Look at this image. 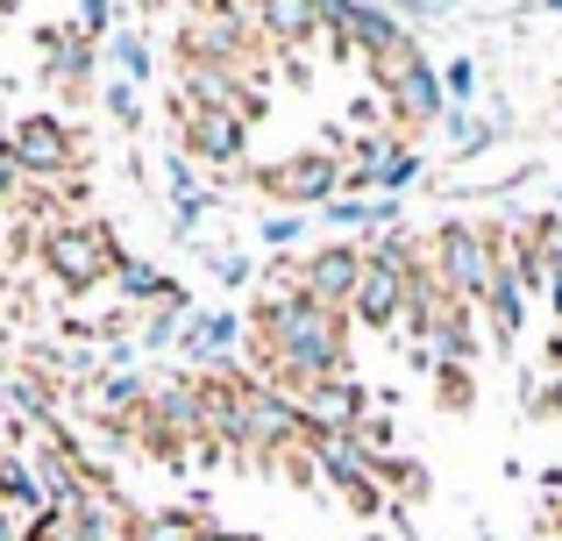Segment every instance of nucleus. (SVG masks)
<instances>
[{
	"label": "nucleus",
	"mask_w": 562,
	"mask_h": 541,
	"mask_svg": "<svg viewBox=\"0 0 562 541\" xmlns=\"http://www.w3.org/2000/svg\"><path fill=\"white\" fill-rule=\"evenodd\" d=\"M122 243H114V228L108 222H65V214H57L50 228H43L36 236V264L57 278V285L65 292H93V285H114V271H122Z\"/></svg>",
	"instance_id": "f257e3e1"
},
{
	"label": "nucleus",
	"mask_w": 562,
	"mask_h": 541,
	"mask_svg": "<svg viewBox=\"0 0 562 541\" xmlns=\"http://www.w3.org/2000/svg\"><path fill=\"white\" fill-rule=\"evenodd\" d=\"M243 185H257V193L278 200L285 214H314V207L328 214L349 185V157H335L328 143H321V150H292V157H278V165L243 171Z\"/></svg>",
	"instance_id": "f03ea898"
},
{
	"label": "nucleus",
	"mask_w": 562,
	"mask_h": 541,
	"mask_svg": "<svg viewBox=\"0 0 562 541\" xmlns=\"http://www.w3.org/2000/svg\"><path fill=\"white\" fill-rule=\"evenodd\" d=\"M427 257H435V271H441V285H449V300L484 306V292H492V278H498L492 222H441L435 236H427Z\"/></svg>",
	"instance_id": "7ed1b4c3"
},
{
	"label": "nucleus",
	"mask_w": 562,
	"mask_h": 541,
	"mask_svg": "<svg viewBox=\"0 0 562 541\" xmlns=\"http://www.w3.org/2000/svg\"><path fill=\"white\" fill-rule=\"evenodd\" d=\"M0 143H8V157L22 165V179H36V185H57V179H79L86 171V136L65 114H22Z\"/></svg>",
	"instance_id": "20e7f679"
},
{
	"label": "nucleus",
	"mask_w": 562,
	"mask_h": 541,
	"mask_svg": "<svg viewBox=\"0 0 562 541\" xmlns=\"http://www.w3.org/2000/svg\"><path fill=\"white\" fill-rule=\"evenodd\" d=\"M420 185V150H413L398 128H371V136L349 150V185L342 193H384V200H398V193H413Z\"/></svg>",
	"instance_id": "39448f33"
},
{
	"label": "nucleus",
	"mask_w": 562,
	"mask_h": 541,
	"mask_svg": "<svg viewBox=\"0 0 562 541\" xmlns=\"http://www.w3.org/2000/svg\"><path fill=\"white\" fill-rule=\"evenodd\" d=\"M171 114H179V150L186 157H200V165H214V171H243V157H249V122L243 114L186 108L179 93H171Z\"/></svg>",
	"instance_id": "423d86ee"
},
{
	"label": "nucleus",
	"mask_w": 562,
	"mask_h": 541,
	"mask_svg": "<svg viewBox=\"0 0 562 541\" xmlns=\"http://www.w3.org/2000/svg\"><path fill=\"white\" fill-rule=\"evenodd\" d=\"M171 43H179V65H257L263 57L249 14H186Z\"/></svg>",
	"instance_id": "0eeeda50"
},
{
	"label": "nucleus",
	"mask_w": 562,
	"mask_h": 541,
	"mask_svg": "<svg viewBox=\"0 0 562 541\" xmlns=\"http://www.w3.org/2000/svg\"><path fill=\"white\" fill-rule=\"evenodd\" d=\"M406 306H413L406 271H392L384 257L363 250V278H357V300H349V320L371 328V335H398V328H406Z\"/></svg>",
	"instance_id": "6e6552de"
},
{
	"label": "nucleus",
	"mask_w": 562,
	"mask_h": 541,
	"mask_svg": "<svg viewBox=\"0 0 562 541\" xmlns=\"http://www.w3.org/2000/svg\"><path fill=\"white\" fill-rule=\"evenodd\" d=\"M384 108H392L398 136H420V128L449 122V86H441V65H427V57H413V65L398 71L392 86H384Z\"/></svg>",
	"instance_id": "1a4fd4ad"
},
{
	"label": "nucleus",
	"mask_w": 562,
	"mask_h": 541,
	"mask_svg": "<svg viewBox=\"0 0 562 541\" xmlns=\"http://www.w3.org/2000/svg\"><path fill=\"white\" fill-rule=\"evenodd\" d=\"M357 278H363V250L357 243H321V250L300 257V285L314 306H328V314H349V300H357Z\"/></svg>",
	"instance_id": "9d476101"
},
{
	"label": "nucleus",
	"mask_w": 562,
	"mask_h": 541,
	"mask_svg": "<svg viewBox=\"0 0 562 541\" xmlns=\"http://www.w3.org/2000/svg\"><path fill=\"white\" fill-rule=\"evenodd\" d=\"M249 29H257V43L271 57H300L306 43L328 36L321 14H314V0H249Z\"/></svg>",
	"instance_id": "9b49d317"
},
{
	"label": "nucleus",
	"mask_w": 562,
	"mask_h": 541,
	"mask_svg": "<svg viewBox=\"0 0 562 541\" xmlns=\"http://www.w3.org/2000/svg\"><path fill=\"white\" fill-rule=\"evenodd\" d=\"M249 342V320L243 314H228V306H206V314H186V335H179V349L200 371H235V349Z\"/></svg>",
	"instance_id": "f8f14e48"
},
{
	"label": "nucleus",
	"mask_w": 562,
	"mask_h": 541,
	"mask_svg": "<svg viewBox=\"0 0 562 541\" xmlns=\"http://www.w3.org/2000/svg\"><path fill=\"white\" fill-rule=\"evenodd\" d=\"M43 57H50V86L79 108L86 93H93V36L86 29H43Z\"/></svg>",
	"instance_id": "ddd939ff"
},
{
	"label": "nucleus",
	"mask_w": 562,
	"mask_h": 541,
	"mask_svg": "<svg viewBox=\"0 0 562 541\" xmlns=\"http://www.w3.org/2000/svg\"><path fill=\"white\" fill-rule=\"evenodd\" d=\"M128 528H136V514L122 506V492H114V485H86V499L65 514V534L71 541H128Z\"/></svg>",
	"instance_id": "4468645a"
},
{
	"label": "nucleus",
	"mask_w": 562,
	"mask_h": 541,
	"mask_svg": "<svg viewBox=\"0 0 562 541\" xmlns=\"http://www.w3.org/2000/svg\"><path fill=\"white\" fill-rule=\"evenodd\" d=\"M114 292H122L128 306H192L179 278L157 271V264H143V257H122V271H114Z\"/></svg>",
	"instance_id": "2eb2a0df"
},
{
	"label": "nucleus",
	"mask_w": 562,
	"mask_h": 541,
	"mask_svg": "<svg viewBox=\"0 0 562 541\" xmlns=\"http://www.w3.org/2000/svg\"><path fill=\"white\" fill-rule=\"evenodd\" d=\"M441 128H449V157H456V165H470V157H484V150H492L498 136H506L498 122H484V114H470V108H449V122H441Z\"/></svg>",
	"instance_id": "dca6fc26"
},
{
	"label": "nucleus",
	"mask_w": 562,
	"mask_h": 541,
	"mask_svg": "<svg viewBox=\"0 0 562 541\" xmlns=\"http://www.w3.org/2000/svg\"><path fill=\"white\" fill-rule=\"evenodd\" d=\"M200 528H206V514H192V506H165V514H136L128 541H192Z\"/></svg>",
	"instance_id": "f3484780"
},
{
	"label": "nucleus",
	"mask_w": 562,
	"mask_h": 541,
	"mask_svg": "<svg viewBox=\"0 0 562 541\" xmlns=\"http://www.w3.org/2000/svg\"><path fill=\"white\" fill-rule=\"evenodd\" d=\"M371 477L392 492V499H427V471L413 457H392V449H384V457H371Z\"/></svg>",
	"instance_id": "a211bd4d"
},
{
	"label": "nucleus",
	"mask_w": 562,
	"mask_h": 541,
	"mask_svg": "<svg viewBox=\"0 0 562 541\" xmlns=\"http://www.w3.org/2000/svg\"><path fill=\"white\" fill-rule=\"evenodd\" d=\"M108 57H114V71H122V79L128 86H143V79H150V43H143L136 36V29H114V36H108Z\"/></svg>",
	"instance_id": "6ab92c4d"
},
{
	"label": "nucleus",
	"mask_w": 562,
	"mask_h": 541,
	"mask_svg": "<svg viewBox=\"0 0 562 541\" xmlns=\"http://www.w3.org/2000/svg\"><path fill=\"white\" fill-rule=\"evenodd\" d=\"M435 399L449 406V414H470V406H477V377H470V363H435Z\"/></svg>",
	"instance_id": "aec40b11"
},
{
	"label": "nucleus",
	"mask_w": 562,
	"mask_h": 541,
	"mask_svg": "<svg viewBox=\"0 0 562 541\" xmlns=\"http://www.w3.org/2000/svg\"><path fill=\"white\" fill-rule=\"evenodd\" d=\"M300 236H306V214H285V207H278V214H263V222H257V243H263L271 257H285Z\"/></svg>",
	"instance_id": "412c9836"
},
{
	"label": "nucleus",
	"mask_w": 562,
	"mask_h": 541,
	"mask_svg": "<svg viewBox=\"0 0 562 541\" xmlns=\"http://www.w3.org/2000/svg\"><path fill=\"white\" fill-rule=\"evenodd\" d=\"M206 271L235 292V285H249V278H257V257H249V250H206Z\"/></svg>",
	"instance_id": "4be33fe9"
},
{
	"label": "nucleus",
	"mask_w": 562,
	"mask_h": 541,
	"mask_svg": "<svg viewBox=\"0 0 562 541\" xmlns=\"http://www.w3.org/2000/svg\"><path fill=\"white\" fill-rule=\"evenodd\" d=\"M100 100H108L114 128H136L143 122V100H136V86H128V79H108V86H100Z\"/></svg>",
	"instance_id": "5701e85b"
},
{
	"label": "nucleus",
	"mask_w": 562,
	"mask_h": 541,
	"mask_svg": "<svg viewBox=\"0 0 562 541\" xmlns=\"http://www.w3.org/2000/svg\"><path fill=\"white\" fill-rule=\"evenodd\" d=\"M441 86H449V108H470V100H477V65H470V57L441 65Z\"/></svg>",
	"instance_id": "b1692460"
},
{
	"label": "nucleus",
	"mask_w": 562,
	"mask_h": 541,
	"mask_svg": "<svg viewBox=\"0 0 562 541\" xmlns=\"http://www.w3.org/2000/svg\"><path fill=\"white\" fill-rule=\"evenodd\" d=\"M363 8H371V0H314V14H321V29H328V36H342Z\"/></svg>",
	"instance_id": "393cba45"
},
{
	"label": "nucleus",
	"mask_w": 562,
	"mask_h": 541,
	"mask_svg": "<svg viewBox=\"0 0 562 541\" xmlns=\"http://www.w3.org/2000/svg\"><path fill=\"white\" fill-rule=\"evenodd\" d=\"M22 193H29V179H22V165L8 157V143H0V214L22 207Z\"/></svg>",
	"instance_id": "a878e982"
},
{
	"label": "nucleus",
	"mask_w": 562,
	"mask_h": 541,
	"mask_svg": "<svg viewBox=\"0 0 562 541\" xmlns=\"http://www.w3.org/2000/svg\"><path fill=\"white\" fill-rule=\"evenodd\" d=\"M22 541H71V534H65V514H36Z\"/></svg>",
	"instance_id": "bb28decb"
},
{
	"label": "nucleus",
	"mask_w": 562,
	"mask_h": 541,
	"mask_svg": "<svg viewBox=\"0 0 562 541\" xmlns=\"http://www.w3.org/2000/svg\"><path fill=\"white\" fill-rule=\"evenodd\" d=\"M192 541H249V534H235V528H221V520H206V528L192 534Z\"/></svg>",
	"instance_id": "cd10ccee"
}]
</instances>
